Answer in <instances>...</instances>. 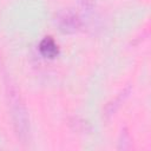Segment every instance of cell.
Returning a JSON list of instances; mask_svg holds the SVG:
<instances>
[{"mask_svg": "<svg viewBox=\"0 0 151 151\" xmlns=\"http://www.w3.org/2000/svg\"><path fill=\"white\" fill-rule=\"evenodd\" d=\"M58 25L63 32L71 33V32H76L79 28L80 22H79V19L77 18V15H74L73 13L64 12L58 18Z\"/></svg>", "mask_w": 151, "mask_h": 151, "instance_id": "6da1fadb", "label": "cell"}, {"mask_svg": "<svg viewBox=\"0 0 151 151\" xmlns=\"http://www.w3.org/2000/svg\"><path fill=\"white\" fill-rule=\"evenodd\" d=\"M39 51L45 58H50V59L57 57V54L59 52L55 41L51 37H46L41 40V42L39 45Z\"/></svg>", "mask_w": 151, "mask_h": 151, "instance_id": "7a4b0ae2", "label": "cell"}]
</instances>
